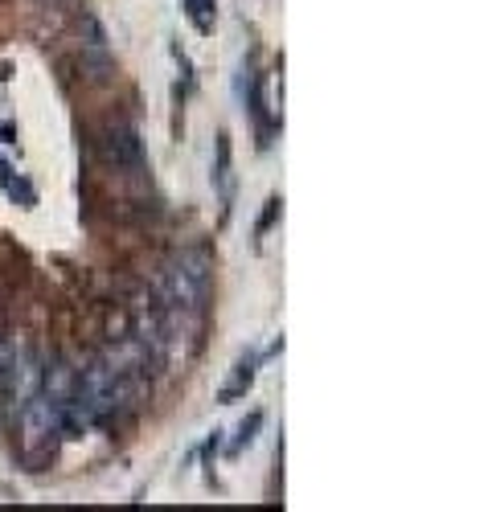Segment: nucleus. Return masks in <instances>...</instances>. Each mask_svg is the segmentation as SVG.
Returning a JSON list of instances; mask_svg holds the SVG:
<instances>
[{"instance_id": "obj_1", "label": "nucleus", "mask_w": 492, "mask_h": 512, "mask_svg": "<svg viewBox=\"0 0 492 512\" xmlns=\"http://www.w3.org/2000/svg\"><path fill=\"white\" fill-rule=\"evenodd\" d=\"M62 422H58V402H50L46 394H33L21 402V459L33 463V472H41L58 447Z\"/></svg>"}, {"instance_id": "obj_2", "label": "nucleus", "mask_w": 492, "mask_h": 512, "mask_svg": "<svg viewBox=\"0 0 492 512\" xmlns=\"http://www.w3.org/2000/svg\"><path fill=\"white\" fill-rule=\"evenodd\" d=\"M103 152L115 168H132V173L144 168V148H140V136H136L132 123H115L107 132V140H103Z\"/></svg>"}, {"instance_id": "obj_3", "label": "nucleus", "mask_w": 492, "mask_h": 512, "mask_svg": "<svg viewBox=\"0 0 492 512\" xmlns=\"http://www.w3.org/2000/svg\"><path fill=\"white\" fill-rule=\"evenodd\" d=\"M164 283H169V304L177 308H189V312H205V304H210V287L189 279L181 267H169L164 271Z\"/></svg>"}, {"instance_id": "obj_4", "label": "nucleus", "mask_w": 492, "mask_h": 512, "mask_svg": "<svg viewBox=\"0 0 492 512\" xmlns=\"http://www.w3.org/2000/svg\"><path fill=\"white\" fill-rule=\"evenodd\" d=\"M74 390H78V369L70 361H54L41 369V394L50 402H66V398H74Z\"/></svg>"}, {"instance_id": "obj_5", "label": "nucleus", "mask_w": 492, "mask_h": 512, "mask_svg": "<svg viewBox=\"0 0 492 512\" xmlns=\"http://www.w3.org/2000/svg\"><path fill=\"white\" fill-rule=\"evenodd\" d=\"M173 267H181L189 279H197V283H205L210 287V275H214V259H210V250L205 246H185L181 254H177V263Z\"/></svg>"}, {"instance_id": "obj_6", "label": "nucleus", "mask_w": 492, "mask_h": 512, "mask_svg": "<svg viewBox=\"0 0 492 512\" xmlns=\"http://www.w3.org/2000/svg\"><path fill=\"white\" fill-rule=\"evenodd\" d=\"M78 66H82V74H87L91 82H107V78L115 74V62H111L107 46H82Z\"/></svg>"}, {"instance_id": "obj_7", "label": "nucleus", "mask_w": 492, "mask_h": 512, "mask_svg": "<svg viewBox=\"0 0 492 512\" xmlns=\"http://www.w3.org/2000/svg\"><path fill=\"white\" fill-rule=\"evenodd\" d=\"M185 13L193 17V25H197L201 33L214 29V0H185Z\"/></svg>"}, {"instance_id": "obj_8", "label": "nucleus", "mask_w": 492, "mask_h": 512, "mask_svg": "<svg viewBox=\"0 0 492 512\" xmlns=\"http://www.w3.org/2000/svg\"><path fill=\"white\" fill-rule=\"evenodd\" d=\"M218 185H222V197H230V140L218 136Z\"/></svg>"}, {"instance_id": "obj_9", "label": "nucleus", "mask_w": 492, "mask_h": 512, "mask_svg": "<svg viewBox=\"0 0 492 512\" xmlns=\"http://www.w3.org/2000/svg\"><path fill=\"white\" fill-rule=\"evenodd\" d=\"M82 29H87V46H107V33H103V25H99V17L95 13H82Z\"/></svg>"}, {"instance_id": "obj_10", "label": "nucleus", "mask_w": 492, "mask_h": 512, "mask_svg": "<svg viewBox=\"0 0 492 512\" xmlns=\"http://www.w3.org/2000/svg\"><path fill=\"white\" fill-rule=\"evenodd\" d=\"M259 426H263V414L255 410L251 418H246V422H242V431H238V443H234V451H238L242 443H251V439H255V431H259Z\"/></svg>"}, {"instance_id": "obj_11", "label": "nucleus", "mask_w": 492, "mask_h": 512, "mask_svg": "<svg viewBox=\"0 0 492 512\" xmlns=\"http://www.w3.org/2000/svg\"><path fill=\"white\" fill-rule=\"evenodd\" d=\"M279 205H283L279 197H271V201H267V213H263V218H259V238H263V234H267V230L275 226V218H279Z\"/></svg>"}, {"instance_id": "obj_12", "label": "nucleus", "mask_w": 492, "mask_h": 512, "mask_svg": "<svg viewBox=\"0 0 492 512\" xmlns=\"http://www.w3.org/2000/svg\"><path fill=\"white\" fill-rule=\"evenodd\" d=\"M0 140H5V144H17V127H13V123H0Z\"/></svg>"}, {"instance_id": "obj_13", "label": "nucleus", "mask_w": 492, "mask_h": 512, "mask_svg": "<svg viewBox=\"0 0 492 512\" xmlns=\"http://www.w3.org/2000/svg\"><path fill=\"white\" fill-rule=\"evenodd\" d=\"M9 181H13V168H9L5 160H0V185H9Z\"/></svg>"}]
</instances>
